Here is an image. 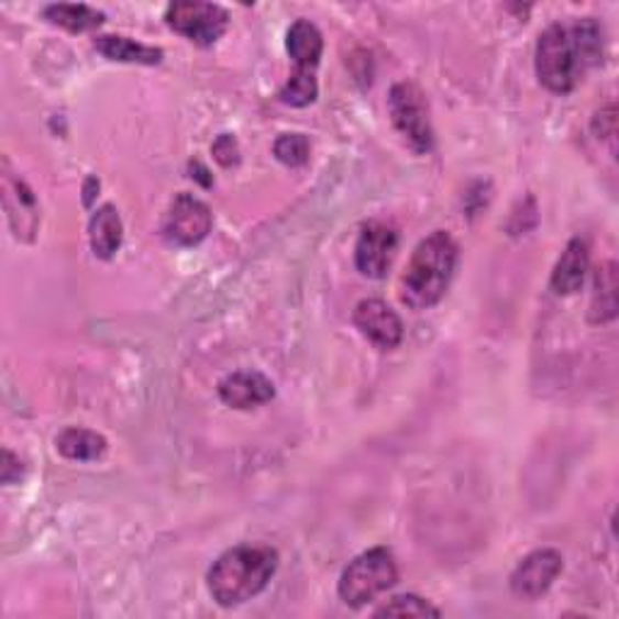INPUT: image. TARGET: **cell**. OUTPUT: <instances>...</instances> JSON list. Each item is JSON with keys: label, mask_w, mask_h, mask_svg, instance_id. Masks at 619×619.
Instances as JSON below:
<instances>
[{"label": "cell", "mask_w": 619, "mask_h": 619, "mask_svg": "<svg viewBox=\"0 0 619 619\" xmlns=\"http://www.w3.org/2000/svg\"><path fill=\"white\" fill-rule=\"evenodd\" d=\"M603 58V32L596 20L556 22L540 34L535 48V70L550 92L566 95L576 88L578 78Z\"/></svg>", "instance_id": "6da1fadb"}, {"label": "cell", "mask_w": 619, "mask_h": 619, "mask_svg": "<svg viewBox=\"0 0 619 619\" xmlns=\"http://www.w3.org/2000/svg\"><path fill=\"white\" fill-rule=\"evenodd\" d=\"M278 568V552L269 544H237L218 556L209 572V593L221 608H235L269 586Z\"/></svg>", "instance_id": "7a4b0ae2"}, {"label": "cell", "mask_w": 619, "mask_h": 619, "mask_svg": "<svg viewBox=\"0 0 619 619\" xmlns=\"http://www.w3.org/2000/svg\"><path fill=\"white\" fill-rule=\"evenodd\" d=\"M457 264L455 240L435 230L433 235L419 242V247L411 254L407 274L402 278V300L411 310H429L439 302Z\"/></svg>", "instance_id": "3957f363"}, {"label": "cell", "mask_w": 619, "mask_h": 619, "mask_svg": "<svg viewBox=\"0 0 619 619\" xmlns=\"http://www.w3.org/2000/svg\"><path fill=\"white\" fill-rule=\"evenodd\" d=\"M399 572L390 550L375 548L351 562L339 578V596L351 608H363L397 584Z\"/></svg>", "instance_id": "277c9868"}, {"label": "cell", "mask_w": 619, "mask_h": 619, "mask_svg": "<svg viewBox=\"0 0 619 619\" xmlns=\"http://www.w3.org/2000/svg\"><path fill=\"white\" fill-rule=\"evenodd\" d=\"M390 117L397 131L409 141L417 153L433 151V129L429 119L427 97L414 82H397L390 90Z\"/></svg>", "instance_id": "5b68a950"}, {"label": "cell", "mask_w": 619, "mask_h": 619, "mask_svg": "<svg viewBox=\"0 0 619 619\" xmlns=\"http://www.w3.org/2000/svg\"><path fill=\"white\" fill-rule=\"evenodd\" d=\"M165 20L177 34L187 36L199 46L215 44L228 30V12L215 3H199V0H181L165 12Z\"/></svg>", "instance_id": "8992f818"}, {"label": "cell", "mask_w": 619, "mask_h": 619, "mask_svg": "<svg viewBox=\"0 0 619 619\" xmlns=\"http://www.w3.org/2000/svg\"><path fill=\"white\" fill-rule=\"evenodd\" d=\"M211 225L213 215L209 206L191 194H177L165 215L163 233L169 245L194 247L211 233Z\"/></svg>", "instance_id": "52a82bcc"}, {"label": "cell", "mask_w": 619, "mask_h": 619, "mask_svg": "<svg viewBox=\"0 0 619 619\" xmlns=\"http://www.w3.org/2000/svg\"><path fill=\"white\" fill-rule=\"evenodd\" d=\"M564 560L556 550H538L528 554L516 566L511 576V590L520 600H538L552 588L556 576L562 574Z\"/></svg>", "instance_id": "ba28073f"}, {"label": "cell", "mask_w": 619, "mask_h": 619, "mask_svg": "<svg viewBox=\"0 0 619 619\" xmlns=\"http://www.w3.org/2000/svg\"><path fill=\"white\" fill-rule=\"evenodd\" d=\"M397 250V233L385 223L363 225L356 242V266L363 276L383 278L390 269Z\"/></svg>", "instance_id": "9c48e42d"}, {"label": "cell", "mask_w": 619, "mask_h": 619, "mask_svg": "<svg viewBox=\"0 0 619 619\" xmlns=\"http://www.w3.org/2000/svg\"><path fill=\"white\" fill-rule=\"evenodd\" d=\"M354 322L368 342L385 351L399 346L405 336V327L402 320H399V314L378 298L361 300L354 310Z\"/></svg>", "instance_id": "30bf717a"}, {"label": "cell", "mask_w": 619, "mask_h": 619, "mask_svg": "<svg viewBox=\"0 0 619 619\" xmlns=\"http://www.w3.org/2000/svg\"><path fill=\"white\" fill-rule=\"evenodd\" d=\"M218 395H221L223 402L233 409H254L259 405L272 402L276 390L274 383L266 378V375L257 371H240L221 380V385H218Z\"/></svg>", "instance_id": "8fae6325"}, {"label": "cell", "mask_w": 619, "mask_h": 619, "mask_svg": "<svg viewBox=\"0 0 619 619\" xmlns=\"http://www.w3.org/2000/svg\"><path fill=\"white\" fill-rule=\"evenodd\" d=\"M588 262H590V254H588L586 242L581 237L568 242L566 250L562 252L560 262H556L554 272H552L554 294H560V296L576 294V290L584 286Z\"/></svg>", "instance_id": "7c38bea8"}, {"label": "cell", "mask_w": 619, "mask_h": 619, "mask_svg": "<svg viewBox=\"0 0 619 619\" xmlns=\"http://www.w3.org/2000/svg\"><path fill=\"white\" fill-rule=\"evenodd\" d=\"M288 56L294 58L296 70H314L322 58V34L310 20H296L286 34Z\"/></svg>", "instance_id": "4fadbf2b"}, {"label": "cell", "mask_w": 619, "mask_h": 619, "mask_svg": "<svg viewBox=\"0 0 619 619\" xmlns=\"http://www.w3.org/2000/svg\"><path fill=\"white\" fill-rule=\"evenodd\" d=\"M124 240V225H121L119 211L112 203H104L102 209H97L90 221V245L95 257L112 259L117 250Z\"/></svg>", "instance_id": "5bb4252c"}, {"label": "cell", "mask_w": 619, "mask_h": 619, "mask_svg": "<svg viewBox=\"0 0 619 619\" xmlns=\"http://www.w3.org/2000/svg\"><path fill=\"white\" fill-rule=\"evenodd\" d=\"M95 48L109 60H121V64H143V66H157L163 60V48L145 46L141 42H133L129 36H114L104 34L97 36Z\"/></svg>", "instance_id": "9a60e30c"}, {"label": "cell", "mask_w": 619, "mask_h": 619, "mask_svg": "<svg viewBox=\"0 0 619 619\" xmlns=\"http://www.w3.org/2000/svg\"><path fill=\"white\" fill-rule=\"evenodd\" d=\"M58 453L68 460H78V463H95L107 453L104 435L88 431V429H66L58 433L56 439Z\"/></svg>", "instance_id": "2e32d148"}, {"label": "cell", "mask_w": 619, "mask_h": 619, "mask_svg": "<svg viewBox=\"0 0 619 619\" xmlns=\"http://www.w3.org/2000/svg\"><path fill=\"white\" fill-rule=\"evenodd\" d=\"M617 318V272L615 264H603L596 274V286H593L590 302V322L605 324Z\"/></svg>", "instance_id": "e0dca14e"}, {"label": "cell", "mask_w": 619, "mask_h": 619, "mask_svg": "<svg viewBox=\"0 0 619 619\" xmlns=\"http://www.w3.org/2000/svg\"><path fill=\"white\" fill-rule=\"evenodd\" d=\"M44 18L68 32H90L104 22V12L95 10L90 5L60 3V5H48L44 10Z\"/></svg>", "instance_id": "ac0fdd59"}, {"label": "cell", "mask_w": 619, "mask_h": 619, "mask_svg": "<svg viewBox=\"0 0 619 619\" xmlns=\"http://www.w3.org/2000/svg\"><path fill=\"white\" fill-rule=\"evenodd\" d=\"M318 78H314V70H296L294 76L288 78V82L278 92V100L290 107H308L318 100Z\"/></svg>", "instance_id": "d6986e66"}, {"label": "cell", "mask_w": 619, "mask_h": 619, "mask_svg": "<svg viewBox=\"0 0 619 619\" xmlns=\"http://www.w3.org/2000/svg\"><path fill=\"white\" fill-rule=\"evenodd\" d=\"M375 617H441V610L419 596H397L383 605Z\"/></svg>", "instance_id": "ffe728a7"}, {"label": "cell", "mask_w": 619, "mask_h": 619, "mask_svg": "<svg viewBox=\"0 0 619 619\" xmlns=\"http://www.w3.org/2000/svg\"><path fill=\"white\" fill-rule=\"evenodd\" d=\"M274 155L288 167H300L310 161V141L302 133H284L274 143Z\"/></svg>", "instance_id": "44dd1931"}, {"label": "cell", "mask_w": 619, "mask_h": 619, "mask_svg": "<svg viewBox=\"0 0 619 619\" xmlns=\"http://www.w3.org/2000/svg\"><path fill=\"white\" fill-rule=\"evenodd\" d=\"M213 157L223 167H233L240 163V148H237V141L230 136V133H223V136H218L213 143Z\"/></svg>", "instance_id": "7402d4cb"}, {"label": "cell", "mask_w": 619, "mask_h": 619, "mask_svg": "<svg viewBox=\"0 0 619 619\" xmlns=\"http://www.w3.org/2000/svg\"><path fill=\"white\" fill-rule=\"evenodd\" d=\"M22 477V463L20 457L12 455L10 451H3V465H0V479L3 484H12Z\"/></svg>", "instance_id": "603a6c76"}, {"label": "cell", "mask_w": 619, "mask_h": 619, "mask_svg": "<svg viewBox=\"0 0 619 619\" xmlns=\"http://www.w3.org/2000/svg\"><path fill=\"white\" fill-rule=\"evenodd\" d=\"M92 187H100V181H97L95 177H90L88 181H85V206H90V203H92V199H95Z\"/></svg>", "instance_id": "cb8c5ba5"}]
</instances>
